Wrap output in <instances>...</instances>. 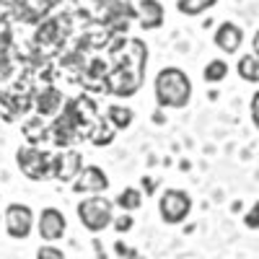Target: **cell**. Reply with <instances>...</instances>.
I'll return each mask as SVG.
<instances>
[{"instance_id":"cell-12","label":"cell","mask_w":259,"mask_h":259,"mask_svg":"<svg viewBox=\"0 0 259 259\" xmlns=\"http://www.w3.org/2000/svg\"><path fill=\"white\" fill-rule=\"evenodd\" d=\"M236 70H239V75L246 83H259V57L254 52L251 55H244L239 60V65H236Z\"/></svg>"},{"instance_id":"cell-19","label":"cell","mask_w":259,"mask_h":259,"mask_svg":"<svg viewBox=\"0 0 259 259\" xmlns=\"http://www.w3.org/2000/svg\"><path fill=\"white\" fill-rule=\"evenodd\" d=\"M251 122H254V127L259 130V91L251 96Z\"/></svg>"},{"instance_id":"cell-16","label":"cell","mask_w":259,"mask_h":259,"mask_svg":"<svg viewBox=\"0 0 259 259\" xmlns=\"http://www.w3.org/2000/svg\"><path fill=\"white\" fill-rule=\"evenodd\" d=\"M36 259H65V251L52 246V244H45L36 249Z\"/></svg>"},{"instance_id":"cell-11","label":"cell","mask_w":259,"mask_h":259,"mask_svg":"<svg viewBox=\"0 0 259 259\" xmlns=\"http://www.w3.org/2000/svg\"><path fill=\"white\" fill-rule=\"evenodd\" d=\"M114 205H117L119 210H124V212H135V210H140V205H143V194H140V189H135V187H127V189H122V192L117 194Z\"/></svg>"},{"instance_id":"cell-22","label":"cell","mask_w":259,"mask_h":259,"mask_svg":"<svg viewBox=\"0 0 259 259\" xmlns=\"http://www.w3.org/2000/svg\"><path fill=\"white\" fill-rule=\"evenodd\" d=\"M8 70H11V68H8V62H0V78H3Z\"/></svg>"},{"instance_id":"cell-5","label":"cell","mask_w":259,"mask_h":259,"mask_svg":"<svg viewBox=\"0 0 259 259\" xmlns=\"http://www.w3.org/2000/svg\"><path fill=\"white\" fill-rule=\"evenodd\" d=\"M3 223H6V233L16 241H24L34 231V210L24 202H11L3 212Z\"/></svg>"},{"instance_id":"cell-3","label":"cell","mask_w":259,"mask_h":259,"mask_svg":"<svg viewBox=\"0 0 259 259\" xmlns=\"http://www.w3.org/2000/svg\"><path fill=\"white\" fill-rule=\"evenodd\" d=\"M16 163L21 168V174L31 182H41V179L52 177V156H47L45 150H39V148H31V145L18 148Z\"/></svg>"},{"instance_id":"cell-14","label":"cell","mask_w":259,"mask_h":259,"mask_svg":"<svg viewBox=\"0 0 259 259\" xmlns=\"http://www.w3.org/2000/svg\"><path fill=\"white\" fill-rule=\"evenodd\" d=\"M226 75H228V62L226 60H210L202 70V78L207 83H221V80H226Z\"/></svg>"},{"instance_id":"cell-8","label":"cell","mask_w":259,"mask_h":259,"mask_svg":"<svg viewBox=\"0 0 259 259\" xmlns=\"http://www.w3.org/2000/svg\"><path fill=\"white\" fill-rule=\"evenodd\" d=\"M80 168H83V161H80V153H75V150H65V153L52 158V177L60 182H73L80 174Z\"/></svg>"},{"instance_id":"cell-4","label":"cell","mask_w":259,"mask_h":259,"mask_svg":"<svg viewBox=\"0 0 259 259\" xmlns=\"http://www.w3.org/2000/svg\"><path fill=\"white\" fill-rule=\"evenodd\" d=\"M158 212L161 221L168 226H179L189 218L192 212V197L184 189H166L158 200Z\"/></svg>"},{"instance_id":"cell-20","label":"cell","mask_w":259,"mask_h":259,"mask_svg":"<svg viewBox=\"0 0 259 259\" xmlns=\"http://www.w3.org/2000/svg\"><path fill=\"white\" fill-rule=\"evenodd\" d=\"M251 52H254V55L259 57V31L254 34V41H251Z\"/></svg>"},{"instance_id":"cell-2","label":"cell","mask_w":259,"mask_h":259,"mask_svg":"<svg viewBox=\"0 0 259 259\" xmlns=\"http://www.w3.org/2000/svg\"><path fill=\"white\" fill-rule=\"evenodd\" d=\"M78 221L85 231L101 233L114 221V202L109 197H101V194H91V197L78 202Z\"/></svg>"},{"instance_id":"cell-23","label":"cell","mask_w":259,"mask_h":259,"mask_svg":"<svg viewBox=\"0 0 259 259\" xmlns=\"http://www.w3.org/2000/svg\"><path fill=\"white\" fill-rule=\"evenodd\" d=\"M0 223H3V212H0Z\"/></svg>"},{"instance_id":"cell-13","label":"cell","mask_w":259,"mask_h":259,"mask_svg":"<svg viewBox=\"0 0 259 259\" xmlns=\"http://www.w3.org/2000/svg\"><path fill=\"white\" fill-rule=\"evenodd\" d=\"M106 117H109L112 127H117V130L130 127V124H133V119H135L133 109H127V106H109V109H106Z\"/></svg>"},{"instance_id":"cell-17","label":"cell","mask_w":259,"mask_h":259,"mask_svg":"<svg viewBox=\"0 0 259 259\" xmlns=\"http://www.w3.org/2000/svg\"><path fill=\"white\" fill-rule=\"evenodd\" d=\"M112 226H114L117 233H127V231H133L135 221H133V215H130V212H124V215H119V218L112 221Z\"/></svg>"},{"instance_id":"cell-21","label":"cell","mask_w":259,"mask_h":259,"mask_svg":"<svg viewBox=\"0 0 259 259\" xmlns=\"http://www.w3.org/2000/svg\"><path fill=\"white\" fill-rule=\"evenodd\" d=\"M6 41H8V34H0V52L6 50Z\"/></svg>"},{"instance_id":"cell-18","label":"cell","mask_w":259,"mask_h":259,"mask_svg":"<svg viewBox=\"0 0 259 259\" xmlns=\"http://www.w3.org/2000/svg\"><path fill=\"white\" fill-rule=\"evenodd\" d=\"M244 226H246V228H251V231H256V228H259V202H254V205H251V210L244 215Z\"/></svg>"},{"instance_id":"cell-24","label":"cell","mask_w":259,"mask_h":259,"mask_svg":"<svg viewBox=\"0 0 259 259\" xmlns=\"http://www.w3.org/2000/svg\"><path fill=\"white\" fill-rule=\"evenodd\" d=\"M0 8H3V0H0Z\"/></svg>"},{"instance_id":"cell-15","label":"cell","mask_w":259,"mask_h":259,"mask_svg":"<svg viewBox=\"0 0 259 259\" xmlns=\"http://www.w3.org/2000/svg\"><path fill=\"white\" fill-rule=\"evenodd\" d=\"M218 0H179L177 3V8H179V13H184V16H202L205 11H210Z\"/></svg>"},{"instance_id":"cell-1","label":"cell","mask_w":259,"mask_h":259,"mask_svg":"<svg viewBox=\"0 0 259 259\" xmlns=\"http://www.w3.org/2000/svg\"><path fill=\"white\" fill-rule=\"evenodd\" d=\"M156 101L161 109H184L192 99V80L182 68H163L153 80Z\"/></svg>"},{"instance_id":"cell-10","label":"cell","mask_w":259,"mask_h":259,"mask_svg":"<svg viewBox=\"0 0 259 259\" xmlns=\"http://www.w3.org/2000/svg\"><path fill=\"white\" fill-rule=\"evenodd\" d=\"M135 16H138L143 29H161L163 26V6L158 0H140L135 8Z\"/></svg>"},{"instance_id":"cell-9","label":"cell","mask_w":259,"mask_h":259,"mask_svg":"<svg viewBox=\"0 0 259 259\" xmlns=\"http://www.w3.org/2000/svg\"><path fill=\"white\" fill-rule=\"evenodd\" d=\"M212 39H215V47H218V50H223L226 55H236L239 47L244 45V31H241V26L226 21V24L218 26V31H215Z\"/></svg>"},{"instance_id":"cell-6","label":"cell","mask_w":259,"mask_h":259,"mask_svg":"<svg viewBox=\"0 0 259 259\" xmlns=\"http://www.w3.org/2000/svg\"><path fill=\"white\" fill-rule=\"evenodd\" d=\"M36 231L41 236V241L55 244L65 236V231H68V221H65V215L57 207H45L36 218Z\"/></svg>"},{"instance_id":"cell-7","label":"cell","mask_w":259,"mask_h":259,"mask_svg":"<svg viewBox=\"0 0 259 259\" xmlns=\"http://www.w3.org/2000/svg\"><path fill=\"white\" fill-rule=\"evenodd\" d=\"M70 184H73V192L78 194H101L109 189V177L99 166H83L80 174Z\"/></svg>"}]
</instances>
